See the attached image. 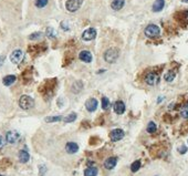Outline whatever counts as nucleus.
Listing matches in <instances>:
<instances>
[{
  "label": "nucleus",
  "instance_id": "1",
  "mask_svg": "<svg viewBox=\"0 0 188 176\" xmlns=\"http://www.w3.org/2000/svg\"><path fill=\"white\" fill-rule=\"evenodd\" d=\"M19 107L22 110H30L35 107V100L29 95H22L19 99Z\"/></svg>",
  "mask_w": 188,
  "mask_h": 176
},
{
  "label": "nucleus",
  "instance_id": "2",
  "mask_svg": "<svg viewBox=\"0 0 188 176\" xmlns=\"http://www.w3.org/2000/svg\"><path fill=\"white\" fill-rule=\"evenodd\" d=\"M117 58H119V51H117V49L111 48V49L106 50L105 53H104V60L107 63H114L117 60Z\"/></svg>",
  "mask_w": 188,
  "mask_h": 176
},
{
  "label": "nucleus",
  "instance_id": "3",
  "mask_svg": "<svg viewBox=\"0 0 188 176\" xmlns=\"http://www.w3.org/2000/svg\"><path fill=\"white\" fill-rule=\"evenodd\" d=\"M145 36L147 38H156L158 37L159 33H161V29H159L158 26L156 25H148L145 28Z\"/></svg>",
  "mask_w": 188,
  "mask_h": 176
},
{
  "label": "nucleus",
  "instance_id": "4",
  "mask_svg": "<svg viewBox=\"0 0 188 176\" xmlns=\"http://www.w3.org/2000/svg\"><path fill=\"white\" fill-rule=\"evenodd\" d=\"M83 0H68L65 3V8L70 12H75L81 8Z\"/></svg>",
  "mask_w": 188,
  "mask_h": 176
},
{
  "label": "nucleus",
  "instance_id": "5",
  "mask_svg": "<svg viewBox=\"0 0 188 176\" xmlns=\"http://www.w3.org/2000/svg\"><path fill=\"white\" fill-rule=\"evenodd\" d=\"M96 38V30L94 29V28H89L84 31V32L82 33V39L84 40V41H92Z\"/></svg>",
  "mask_w": 188,
  "mask_h": 176
},
{
  "label": "nucleus",
  "instance_id": "6",
  "mask_svg": "<svg viewBox=\"0 0 188 176\" xmlns=\"http://www.w3.org/2000/svg\"><path fill=\"white\" fill-rule=\"evenodd\" d=\"M10 60H11V62L15 63V64H19L20 62L23 60V52L19 49L15 50V51L10 55Z\"/></svg>",
  "mask_w": 188,
  "mask_h": 176
},
{
  "label": "nucleus",
  "instance_id": "7",
  "mask_svg": "<svg viewBox=\"0 0 188 176\" xmlns=\"http://www.w3.org/2000/svg\"><path fill=\"white\" fill-rule=\"evenodd\" d=\"M20 139V134L17 131H9L6 134V141L10 144H15L19 141Z\"/></svg>",
  "mask_w": 188,
  "mask_h": 176
},
{
  "label": "nucleus",
  "instance_id": "8",
  "mask_svg": "<svg viewBox=\"0 0 188 176\" xmlns=\"http://www.w3.org/2000/svg\"><path fill=\"white\" fill-rule=\"evenodd\" d=\"M110 137L113 142H117L121 141L122 139L124 137V131L121 129H115L110 133Z\"/></svg>",
  "mask_w": 188,
  "mask_h": 176
},
{
  "label": "nucleus",
  "instance_id": "9",
  "mask_svg": "<svg viewBox=\"0 0 188 176\" xmlns=\"http://www.w3.org/2000/svg\"><path fill=\"white\" fill-rule=\"evenodd\" d=\"M158 81H159V77L156 74V73H154V72H149L145 77V82L148 85H155Z\"/></svg>",
  "mask_w": 188,
  "mask_h": 176
},
{
  "label": "nucleus",
  "instance_id": "10",
  "mask_svg": "<svg viewBox=\"0 0 188 176\" xmlns=\"http://www.w3.org/2000/svg\"><path fill=\"white\" fill-rule=\"evenodd\" d=\"M97 104H99L97 100L94 99V98H91V99H89L85 102V107H87V110L89 112H94L97 109Z\"/></svg>",
  "mask_w": 188,
  "mask_h": 176
},
{
  "label": "nucleus",
  "instance_id": "11",
  "mask_svg": "<svg viewBox=\"0 0 188 176\" xmlns=\"http://www.w3.org/2000/svg\"><path fill=\"white\" fill-rule=\"evenodd\" d=\"M79 58L81 61L85 62V63H90V62H92V59H93L92 53L90 52V51H87V50L81 51V52L79 53Z\"/></svg>",
  "mask_w": 188,
  "mask_h": 176
},
{
  "label": "nucleus",
  "instance_id": "12",
  "mask_svg": "<svg viewBox=\"0 0 188 176\" xmlns=\"http://www.w3.org/2000/svg\"><path fill=\"white\" fill-rule=\"evenodd\" d=\"M113 109L116 114H123L125 112V104L123 103V101H116L114 103Z\"/></svg>",
  "mask_w": 188,
  "mask_h": 176
},
{
  "label": "nucleus",
  "instance_id": "13",
  "mask_svg": "<svg viewBox=\"0 0 188 176\" xmlns=\"http://www.w3.org/2000/svg\"><path fill=\"white\" fill-rule=\"evenodd\" d=\"M65 151L69 154H74L79 151V145L77 143H74V142H69L65 145Z\"/></svg>",
  "mask_w": 188,
  "mask_h": 176
},
{
  "label": "nucleus",
  "instance_id": "14",
  "mask_svg": "<svg viewBox=\"0 0 188 176\" xmlns=\"http://www.w3.org/2000/svg\"><path fill=\"white\" fill-rule=\"evenodd\" d=\"M117 164V159L116 157H109L106 161L104 162V167L106 169H113L116 166Z\"/></svg>",
  "mask_w": 188,
  "mask_h": 176
},
{
  "label": "nucleus",
  "instance_id": "15",
  "mask_svg": "<svg viewBox=\"0 0 188 176\" xmlns=\"http://www.w3.org/2000/svg\"><path fill=\"white\" fill-rule=\"evenodd\" d=\"M164 7H165V0H155L152 9L154 12H159L164 9Z\"/></svg>",
  "mask_w": 188,
  "mask_h": 176
},
{
  "label": "nucleus",
  "instance_id": "16",
  "mask_svg": "<svg viewBox=\"0 0 188 176\" xmlns=\"http://www.w3.org/2000/svg\"><path fill=\"white\" fill-rule=\"evenodd\" d=\"M125 5V0H113L111 3V8L115 11H119Z\"/></svg>",
  "mask_w": 188,
  "mask_h": 176
},
{
  "label": "nucleus",
  "instance_id": "17",
  "mask_svg": "<svg viewBox=\"0 0 188 176\" xmlns=\"http://www.w3.org/2000/svg\"><path fill=\"white\" fill-rule=\"evenodd\" d=\"M19 161L21 162V163H27L28 161L30 159V154L28 153L26 150H21V151L19 152Z\"/></svg>",
  "mask_w": 188,
  "mask_h": 176
},
{
  "label": "nucleus",
  "instance_id": "18",
  "mask_svg": "<svg viewBox=\"0 0 188 176\" xmlns=\"http://www.w3.org/2000/svg\"><path fill=\"white\" fill-rule=\"evenodd\" d=\"M16 80H17L16 75L9 74V75H6V77L3 78L2 82H3V84H5L6 87H9V85H11V84H13V83H15Z\"/></svg>",
  "mask_w": 188,
  "mask_h": 176
},
{
  "label": "nucleus",
  "instance_id": "19",
  "mask_svg": "<svg viewBox=\"0 0 188 176\" xmlns=\"http://www.w3.org/2000/svg\"><path fill=\"white\" fill-rule=\"evenodd\" d=\"M97 169L96 167H87L84 171V176H96Z\"/></svg>",
  "mask_w": 188,
  "mask_h": 176
},
{
  "label": "nucleus",
  "instance_id": "20",
  "mask_svg": "<svg viewBox=\"0 0 188 176\" xmlns=\"http://www.w3.org/2000/svg\"><path fill=\"white\" fill-rule=\"evenodd\" d=\"M175 77H176L175 71H168L167 73H165L164 79H165V81H167V82H173L174 79H175Z\"/></svg>",
  "mask_w": 188,
  "mask_h": 176
},
{
  "label": "nucleus",
  "instance_id": "21",
  "mask_svg": "<svg viewBox=\"0 0 188 176\" xmlns=\"http://www.w3.org/2000/svg\"><path fill=\"white\" fill-rule=\"evenodd\" d=\"M48 2H49V0H35V5L39 9H42V8H45L48 5Z\"/></svg>",
  "mask_w": 188,
  "mask_h": 176
},
{
  "label": "nucleus",
  "instance_id": "22",
  "mask_svg": "<svg viewBox=\"0 0 188 176\" xmlns=\"http://www.w3.org/2000/svg\"><path fill=\"white\" fill-rule=\"evenodd\" d=\"M77 120V113H71V114L67 115V117L63 119V121L65 123H72V122H74Z\"/></svg>",
  "mask_w": 188,
  "mask_h": 176
},
{
  "label": "nucleus",
  "instance_id": "23",
  "mask_svg": "<svg viewBox=\"0 0 188 176\" xmlns=\"http://www.w3.org/2000/svg\"><path fill=\"white\" fill-rule=\"evenodd\" d=\"M45 35H47V37L50 38V39H53V38L57 37V32H55V30L53 29V28H51V27L47 28V32H45Z\"/></svg>",
  "mask_w": 188,
  "mask_h": 176
},
{
  "label": "nucleus",
  "instance_id": "24",
  "mask_svg": "<svg viewBox=\"0 0 188 176\" xmlns=\"http://www.w3.org/2000/svg\"><path fill=\"white\" fill-rule=\"evenodd\" d=\"M139 169H141V161H135V162H134V163L131 165V171L134 172V173L139 171Z\"/></svg>",
  "mask_w": 188,
  "mask_h": 176
},
{
  "label": "nucleus",
  "instance_id": "25",
  "mask_svg": "<svg viewBox=\"0 0 188 176\" xmlns=\"http://www.w3.org/2000/svg\"><path fill=\"white\" fill-rule=\"evenodd\" d=\"M156 130H157V126H156V124L154 122H149L148 125H147V132L148 133H155Z\"/></svg>",
  "mask_w": 188,
  "mask_h": 176
},
{
  "label": "nucleus",
  "instance_id": "26",
  "mask_svg": "<svg viewBox=\"0 0 188 176\" xmlns=\"http://www.w3.org/2000/svg\"><path fill=\"white\" fill-rule=\"evenodd\" d=\"M62 120V117L58 115V117H48L45 119V122L47 123H53V122H58V121H61Z\"/></svg>",
  "mask_w": 188,
  "mask_h": 176
},
{
  "label": "nucleus",
  "instance_id": "27",
  "mask_svg": "<svg viewBox=\"0 0 188 176\" xmlns=\"http://www.w3.org/2000/svg\"><path fill=\"white\" fill-rule=\"evenodd\" d=\"M110 105H111V103H110V100L107 99V98H102V107H103V110H107L110 107Z\"/></svg>",
  "mask_w": 188,
  "mask_h": 176
},
{
  "label": "nucleus",
  "instance_id": "28",
  "mask_svg": "<svg viewBox=\"0 0 188 176\" xmlns=\"http://www.w3.org/2000/svg\"><path fill=\"white\" fill-rule=\"evenodd\" d=\"M181 114L184 119H188V104H185L181 110Z\"/></svg>",
  "mask_w": 188,
  "mask_h": 176
},
{
  "label": "nucleus",
  "instance_id": "29",
  "mask_svg": "<svg viewBox=\"0 0 188 176\" xmlns=\"http://www.w3.org/2000/svg\"><path fill=\"white\" fill-rule=\"evenodd\" d=\"M42 32H35L32 35L29 36V39L30 40H37V39H40V38H42Z\"/></svg>",
  "mask_w": 188,
  "mask_h": 176
},
{
  "label": "nucleus",
  "instance_id": "30",
  "mask_svg": "<svg viewBox=\"0 0 188 176\" xmlns=\"http://www.w3.org/2000/svg\"><path fill=\"white\" fill-rule=\"evenodd\" d=\"M61 29H63L64 31H69L70 30V25L68 21H62L61 22Z\"/></svg>",
  "mask_w": 188,
  "mask_h": 176
},
{
  "label": "nucleus",
  "instance_id": "31",
  "mask_svg": "<svg viewBox=\"0 0 188 176\" xmlns=\"http://www.w3.org/2000/svg\"><path fill=\"white\" fill-rule=\"evenodd\" d=\"M178 152L181 154H185L186 152H187V147H186L185 145H181V146L178 147Z\"/></svg>",
  "mask_w": 188,
  "mask_h": 176
},
{
  "label": "nucleus",
  "instance_id": "32",
  "mask_svg": "<svg viewBox=\"0 0 188 176\" xmlns=\"http://www.w3.org/2000/svg\"><path fill=\"white\" fill-rule=\"evenodd\" d=\"M5 143H6V141H5V139H3V136L0 135V147H2L3 145H5Z\"/></svg>",
  "mask_w": 188,
  "mask_h": 176
},
{
  "label": "nucleus",
  "instance_id": "33",
  "mask_svg": "<svg viewBox=\"0 0 188 176\" xmlns=\"http://www.w3.org/2000/svg\"><path fill=\"white\" fill-rule=\"evenodd\" d=\"M3 62H5V57L0 55V65H2V64H3Z\"/></svg>",
  "mask_w": 188,
  "mask_h": 176
},
{
  "label": "nucleus",
  "instance_id": "34",
  "mask_svg": "<svg viewBox=\"0 0 188 176\" xmlns=\"http://www.w3.org/2000/svg\"><path fill=\"white\" fill-rule=\"evenodd\" d=\"M183 2H185V3H188V0H181Z\"/></svg>",
  "mask_w": 188,
  "mask_h": 176
},
{
  "label": "nucleus",
  "instance_id": "35",
  "mask_svg": "<svg viewBox=\"0 0 188 176\" xmlns=\"http://www.w3.org/2000/svg\"><path fill=\"white\" fill-rule=\"evenodd\" d=\"M0 176H3V175H0Z\"/></svg>",
  "mask_w": 188,
  "mask_h": 176
}]
</instances>
